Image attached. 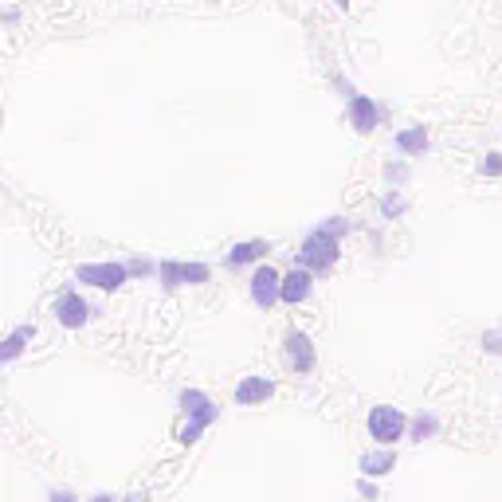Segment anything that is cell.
I'll use <instances>...</instances> for the list:
<instances>
[{
  "label": "cell",
  "instance_id": "obj_6",
  "mask_svg": "<svg viewBox=\"0 0 502 502\" xmlns=\"http://www.w3.org/2000/svg\"><path fill=\"white\" fill-rule=\"evenodd\" d=\"M279 298H283V275L275 271V267H260V271L251 275V303L260 306V311H271Z\"/></svg>",
  "mask_w": 502,
  "mask_h": 502
},
{
  "label": "cell",
  "instance_id": "obj_20",
  "mask_svg": "<svg viewBox=\"0 0 502 502\" xmlns=\"http://www.w3.org/2000/svg\"><path fill=\"white\" fill-rule=\"evenodd\" d=\"M149 271H154V267H149V263H142V260H137V263H130V275H149Z\"/></svg>",
  "mask_w": 502,
  "mask_h": 502
},
{
  "label": "cell",
  "instance_id": "obj_21",
  "mask_svg": "<svg viewBox=\"0 0 502 502\" xmlns=\"http://www.w3.org/2000/svg\"><path fill=\"white\" fill-rule=\"evenodd\" d=\"M51 502H75L71 495H63V490H56V495H51Z\"/></svg>",
  "mask_w": 502,
  "mask_h": 502
},
{
  "label": "cell",
  "instance_id": "obj_11",
  "mask_svg": "<svg viewBox=\"0 0 502 502\" xmlns=\"http://www.w3.org/2000/svg\"><path fill=\"white\" fill-rule=\"evenodd\" d=\"M349 122H354L357 134H369L377 126V102L365 99V94H354L349 99Z\"/></svg>",
  "mask_w": 502,
  "mask_h": 502
},
{
  "label": "cell",
  "instance_id": "obj_5",
  "mask_svg": "<svg viewBox=\"0 0 502 502\" xmlns=\"http://www.w3.org/2000/svg\"><path fill=\"white\" fill-rule=\"evenodd\" d=\"M208 263H177V260H165L157 267V279H162L165 291H177L185 283H208Z\"/></svg>",
  "mask_w": 502,
  "mask_h": 502
},
{
  "label": "cell",
  "instance_id": "obj_16",
  "mask_svg": "<svg viewBox=\"0 0 502 502\" xmlns=\"http://www.w3.org/2000/svg\"><path fill=\"white\" fill-rule=\"evenodd\" d=\"M436 428H440V424H436V416H428V412H424V416H416V424H412V440H416V444H420V440H428V436H432Z\"/></svg>",
  "mask_w": 502,
  "mask_h": 502
},
{
  "label": "cell",
  "instance_id": "obj_10",
  "mask_svg": "<svg viewBox=\"0 0 502 502\" xmlns=\"http://www.w3.org/2000/svg\"><path fill=\"white\" fill-rule=\"evenodd\" d=\"M271 397H275V381H267V377H243L236 384V401L240 404H263Z\"/></svg>",
  "mask_w": 502,
  "mask_h": 502
},
{
  "label": "cell",
  "instance_id": "obj_12",
  "mask_svg": "<svg viewBox=\"0 0 502 502\" xmlns=\"http://www.w3.org/2000/svg\"><path fill=\"white\" fill-rule=\"evenodd\" d=\"M267 255V240H243L236 243V248L228 251V263L232 267H243V263H251V260H263Z\"/></svg>",
  "mask_w": 502,
  "mask_h": 502
},
{
  "label": "cell",
  "instance_id": "obj_22",
  "mask_svg": "<svg viewBox=\"0 0 502 502\" xmlns=\"http://www.w3.org/2000/svg\"><path fill=\"white\" fill-rule=\"evenodd\" d=\"M91 502H114L110 495H99V498H91Z\"/></svg>",
  "mask_w": 502,
  "mask_h": 502
},
{
  "label": "cell",
  "instance_id": "obj_1",
  "mask_svg": "<svg viewBox=\"0 0 502 502\" xmlns=\"http://www.w3.org/2000/svg\"><path fill=\"white\" fill-rule=\"evenodd\" d=\"M181 409H185V416H189V420L181 424V432H177V440L185 444V447L197 444L200 432H205L208 424L220 416V409H216V404H212L200 389H185V392H181Z\"/></svg>",
  "mask_w": 502,
  "mask_h": 502
},
{
  "label": "cell",
  "instance_id": "obj_8",
  "mask_svg": "<svg viewBox=\"0 0 502 502\" xmlns=\"http://www.w3.org/2000/svg\"><path fill=\"white\" fill-rule=\"evenodd\" d=\"M311 291H314V271L295 267V271L283 275V303L298 306V303H306V298H311Z\"/></svg>",
  "mask_w": 502,
  "mask_h": 502
},
{
  "label": "cell",
  "instance_id": "obj_2",
  "mask_svg": "<svg viewBox=\"0 0 502 502\" xmlns=\"http://www.w3.org/2000/svg\"><path fill=\"white\" fill-rule=\"evenodd\" d=\"M338 255H341L338 251V236L322 224V228H314L311 236L303 240V248H298L295 260H298V267H306V271L322 275V271H330V267L338 263Z\"/></svg>",
  "mask_w": 502,
  "mask_h": 502
},
{
  "label": "cell",
  "instance_id": "obj_23",
  "mask_svg": "<svg viewBox=\"0 0 502 502\" xmlns=\"http://www.w3.org/2000/svg\"><path fill=\"white\" fill-rule=\"evenodd\" d=\"M338 4H341V8H346V4H349V0H338Z\"/></svg>",
  "mask_w": 502,
  "mask_h": 502
},
{
  "label": "cell",
  "instance_id": "obj_15",
  "mask_svg": "<svg viewBox=\"0 0 502 502\" xmlns=\"http://www.w3.org/2000/svg\"><path fill=\"white\" fill-rule=\"evenodd\" d=\"M28 338H36V326H20L16 334L4 341V361H16V357H20V349H24V341H28Z\"/></svg>",
  "mask_w": 502,
  "mask_h": 502
},
{
  "label": "cell",
  "instance_id": "obj_9",
  "mask_svg": "<svg viewBox=\"0 0 502 502\" xmlns=\"http://www.w3.org/2000/svg\"><path fill=\"white\" fill-rule=\"evenodd\" d=\"M283 349H286V357H291L295 373H311L314 369V341L306 334H298V330H295V334H286Z\"/></svg>",
  "mask_w": 502,
  "mask_h": 502
},
{
  "label": "cell",
  "instance_id": "obj_18",
  "mask_svg": "<svg viewBox=\"0 0 502 502\" xmlns=\"http://www.w3.org/2000/svg\"><path fill=\"white\" fill-rule=\"evenodd\" d=\"M483 173H490V177H498V173H502V154H490V157H487Z\"/></svg>",
  "mask_w": 502,
  "mask_h": 502
},
{
  "label": "cell",
  "instance_id": "obj_17",
  "mask_svg": "<svg viewBox=\"0 0 502 502\" xmlns=\"http://www.w3.org/2000/svg\"><path fill=\"white\" fill-rule=\"evenodd\" d=\"M404 208H409V205H404V197H401V192H389V197H381V212H384L389 220H397Z\"/></svg>",
  "mask_w": 502,
  "mask_h": 502
},
{
  "label": "cell",
  "instance_id": "obj_19",
  "mask_svg": "<svg viewBox=\"0 0 502 502\" xmlns=\"http://www.w3.org/2000/svg\"><path fill=\"white\" fill-rule=\"evenodd\" d=\"M483 341H487L490 354H502V334H495V330H490V334H483Z\"/></svg>",
  "mask_w": 502,
  "mask_h": 502
},
{
  "label": "cell",
  "instance_id": "obj_7",
  "mask_svg": "<svg viewBox=\"0 0 502 502\" xmlns=\"http://www.w3.org/2000/svg\"><path fill=\"white\" fill-rule=\"evenodd\" d=\"M51 314H56V322L59 326H67V330H83L87 326V318H91V306L83 303L75 291H63L56 298V306H51Z\"/></svg>",
  "mask_w": 502,
  "mask_h": 502
},
{
  "label": "cell",
  "instance_id": "obj_3",
  "mask_svg": "<svg viewBox=\"0 0 502 502\" xmlns=\"http://www.w3.org/2000/svg\"><path fill=\"white\" fill-rule=\"evenodd\" d=\"M404 428H409V420H404L401 409H392V404H377V409L369 412V436L384 447H392L404 436Z\"/></svg>",
  "mask_w": 502,
  "mask_h": 502
},
{
  "label": "cell",
  "instance_id": "obj_4",
  "mask_svg": "<svg viewBox=\"0 0 502 502\" xmlns=\"http://www.w3.org/2000/svg\"><path fill=\"white\" fill-rule=\"evenodd\" d=\"M75 279L99 286V291H119L130 279V267L126 263H79L75 267Z\"/></svg>",
  "mask_w": 502,
  "mask_h": 502
},
{
  "label": "cell",
  "instance_id": "obj_13",
  "mask_svg": "<svg viewBox=\"0 0 502 502\" xmlns=\"http://www.w3.org/2000/svg\"><path fill=\"white\" fill-rule=\"evenodd\" d=\"M392 467H397V455H392V452H369V455H361V471H365L369 479L389 475Z\"/></svg>",
  "mask_w": 502,
  "mask_h": 502
},
{
  "label": "cell",
  "instance_id": "obj_14",
  "mask_svg": "<svg viewBox=\"0 0 502 502\" xmlns=\"http://www.w3.org/2000/svg\"><path fill=\"white\" fill-rule=\"evenodd\" d=\"M397 149H404V154H424L428 149V130L424 126H409V130L397 134Z\"/></svg>",
  "mask_w": 502,
  "mask_h": 502
}]
</instances>
